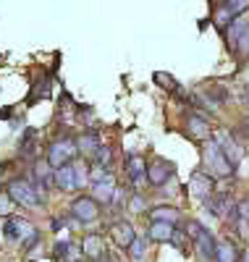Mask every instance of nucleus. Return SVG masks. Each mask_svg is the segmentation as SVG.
Segmentation results:
<instances>
[{
	"instance_id": "obj_31",
	"label": "nucleus",
	"mask_w": 249,
	"mask_h": 262,
	"mask_svg": "<svg viewBox=\"0 0 249 262\" xmlns=\"http://www.w3.org/2000/svg\"><path fill=\"white\" fill-rule=\"evenodd\" d=\"M0 215H8V196L0 194Z\"/></svg>"
},
{
	"instance_id": "obj_32",
	"label": "nucleus",
	"mask_w": 249,
	"mask_h": 262,
	"mask_svg": "<svg viewBox=\"0 0 249 262\" xmlns=\"http://www.w3.org/2000/svg\"><path fill=\"white\" fill-rule=\"evenodd\" d=\"M239 262H249V249H246V252L241 254V259H239Z\"/></svg>"
},
{
	"instance_id": "obj_17",
	"label": "nucleus",
	"mask_w": 249,
	"mask_h": 262,
	"mask_svg": "<svg viewBox=\"0 0 249 262\" xmlns=\"http://www.w3.org/2000/svg\"><path fill=\"white\" fill-rule=\"evenodd\" d=\"M113 194H116V181H113L110 176L95 181V186H92V200H95L97 205H110V202H113Z\"/></svg>"
},
{
	"instance_id": "obj_25",
	"label": "nucleus",
	"mask_w": 249,
	"mask_h": 262,
	"mask_svg": "<svg viewBox=\"0 0 249 262\" xmlns=\"http://www.w3.org/2000/svg\"><path fill=\"white\" fill-rule=\"evenodd\" d=\"M155 81H157V84H163V86H165V90H168L171 95H173V92L178 90V81H176L173 76L163 74V71H157V74H155Z\"/></svg>"
},
{
	"instance_id": "obj_5",
	"label": "nucleus",
	"mask_w": 249,
	"mask_h": 262,
	"mask_svg": "<svg viewBox=\"0 0 249 262\" xmlns=\"http://www.w3.org/2000/svg\"><path fill=\"white\" fill-rule=\"evenodd\" d=\"M215 142L220 144V149H223V155H225V160L231 163V168H236L244 158H246V152H244V147H241V142L231 134V131H225V128H220V134L215 137Z\"/></svg>"
},
{
	"instance_id": "obj_23",
	"label": "nucleus",
	"mask_w": 249,
	"mask_h": 262,
	"mask_svg": "<svg viewBox=\"0 0 249 262\" xmlns=\"http://www.w3.org/2000/svg\"><path fill=\"white\" fill-rule=\"evenodd\" d=\"M144 252H147V236H137L129 247V257L134 259H144Z\"/></svg>"
},
{
	"instance_id": "obj_2",
	"label": "nucleus",
	"mask_w": 249,
	"mask_h": 262,
	"mask_svg": "<svg viewBox=\"0 0 249 262\" xmlns=\"http://www.w3.org/2000/svg\"><path fill=\"white\" fill-rule=\"evenodd\" d=\"M8 200L11 202H16V205H21V207H39V202H42V196L37 194V189L32 186V181H27V179H13L11 184H8Z\"/></svg>"
},
{
	"instance_id": "obj_1",
	"label": "nucleus",
	"mask_w": 249,
	"mask_h": 262,
	"mask_svg": "<svg viewBox=\"0 0 249 262\" xmlns=\"http://www.w3.org/2000/svg\"><path fill=\"white\" fill-rule=\"evenodd\" d=\"M202 170L208 173V176L215 181V179H231L234 176V168L231 163L225 160L220 144L215 142V137H210L205 142V147H202Z\"/></svg>"
},
{
	"instance_id": "obj_13",
	"label": "nucleus",
	"mask_w": 249,
	"mask_h": 262,
	"mask_svg": "<svg viewBox=\"0 0 249 262\" xmlns=\"http://www.w3.org/2000/svg\"><path fill=\"white\" fill-rule=\"evenodd\" d=\"M123 168H126V176L134 186L144 184V173H147V160L142 155H126L123 160Z\"/></svg>"
},
{
	"instance_id": "obj_29",
	"label": "nucleus",
	"mask_w": 249,
	"mask_h": 262,
	"mask_svg": "<svg viewBox=\"0 0 249 262\" xmlns=\"http://www.w3.org/2000/svg\"><path fill=\"white\" fill-rule=\"evenodd\" d=\"M234 217H241V221H249V196L246 200H241L239 205H236V215Z\"/></svg>"
},
{
	"instance_id": "obj_4",
	"label": "nucleus",
	"mask_w": 249,
	"mask_h": 262,
	"mask_svg": "<svg viewBox=\"0 0 249 262\" xmlns=\"http://www.w3.org/2000/svg\"><path fill=\"white\" fill-rule=\"evenodd\" d=\"M202 205L218 217H234L236 215V200H234L231 191H213Z\"/></svg>"
},
{
	"instance_id": "obj_9",
	"label": "nucleus",
	"mask_w": 249,
	"mask_h": 262,
	"mask_svg": "<svg viewBox=\"0 0 249 262\" xmlns=\"http://www.w3.org/2000/svg\"><path fill=\"white\" fill-rule=\"evenodd\" d=\"M71 215L79 223H95L100 217V205L92 200V196H76L71 205Z\"/></svg>"
},
{
	"instance_id": "obj_26",
	"label": "nucleus",
	"mask_w": 249,
	"mask_h": 262,
	"mask_svg": "<svg viewBox=\"0 0 249 262\" xmlns=\"http://www.w3.org/2000/svg\"><path fill=\"white\" fill-rule=\"evenodd\" d=\"M234 50H236V53H239L241 58H249V29H246V32H244V34H241V37L236 39Z\"/></svg>"
},
{
	"instance_id": "obj_18",
	"label": "nucleus",
	"mask_w": 249,
	"mask_h": 262,
	"mask_svg": "<svg viewBox=\"0 0 249 262\" xmlns=\"http://www.w3.org/2000/svg\"><path fill=\"white\" fill-rule=\"evenodd\" d=\"M81 254H84L87 259H102V257H105V242H102V236H100V233L84 236V242H81Z\"/></svg>"
},
{
	"instance_id": "obj_11",
	"label": "nucleus",
	"mask_w": 249,
	"mask_h": 262,
	"mask_svg": "<svg viewBox=\"0 0 249 262\" xmlns=\"http://www.w3.org/2000/svg\"><path fill=\"white\" fill-rule=\"evenodd\" d=\"M108 233H110V238H113V244L121 247V249H129L131 242L137 238V231H134V226H131L129 221H116V223H110Z\"/></svg>"
},
{
	"instance_id": "obj_27",
	"label": "nucleus",
	"mask_w": 249,
	"mask_h": 262,
	"mask_svg": "<svg viewBox=\"0 0 249 262\" xmlns=\"http://www.w3.org/2000/svg\"><path fill=\"white\" fill-rule=\"evenodd\" d=\"M74 170H76V189H81L89 179V168L84 163H74Z\"/></svg>"
},
{
	"instance_id": "obj_10",
	"label": "nucleus",
	"mask_w": 249,
	"mask_h": 262,
	"mask_svg": "<svg viewBox=\"0 0 249 262\" xmlns=\"http://www.w3.org/2000/svg\"><path fill=\"white\" fill-rule=\"evenodd\" d=\"M189 191H192V196L194 200H199V202H205L208 196L215 191V181L208 176L202 168H197V170H192V181H189Z\"/></svg>"
},
{
	"instance_id": "obj_16",
	"label": "nucleus",
	"mask_w": 249,
	"mask_h": 262,
	"mask_svg": "<svg viewBox=\"0 0 249 262\" xmlns=\"http://www.w3.org/2000/svg\"><path fill=\"white\" fill-rule=\"evenodd\" d=\"M53 184H55L60 191H74V189H76V170H74V163L63 165V168H55V170H53Z\"/></svg>"
},
{
	"instance_id": "obj_20",
	"label": "nucleus",
	"mask_w": 249,
	"mask_h": 262,
	"mask_svg": "<svg viewBox=\"0 0 249 262\" xmlns=\"http://www.w3.org/2000/svg\"><path fill=\"white\" fill-rule=\"evenodd\" d=\"M173 228H176V226H168V223H150L147 238H150V242H171Z\"/></svg>"
},
{
	"instance_id": "obj_19",
	"label": "nucleus",
	"mask_w": 249,
	"mask_h": 262,
	"mask_svg": "<svg viewBox=\"0 0 249 262\" xmlns=\"http://www.w3.org/2000/svg\"><path fill=\"white\" fill-rule=\"evenodd\" d=\"M150 221L152 223H168V226H178L181 212L176 207H152L150 210Z\"/></svg>"
},
{
	"instance_id": "obj_30",
	"label": "nucleus",
	"mask_w": 249,
	"mask_h": 262,
	"mask_svg": "<svg viewBox=\"0 0 249 262\" xmlns=\"http://www.w3.org/2000/svg\"><path fill=\"white\" fill-rule=\"evenodd\" d=\"M129 210L131 212H142L144 210V196L142 194H134V200L129 202Z\"/></svg>"
},
{
	"instance_id": "obj_22",
	"label": "nucleus",
	"mask_w": 249,
	"mask_h": 262,
	"mask_svg": "<svg viewBox=\"0 0 249 262\" xmlns=\"http://www.w3.org/2000/svg\"><path fill=\"white\" fill-rule=\"evenodd\" d=\"M249 8V0H225L223 3V11L229 13L231 18H236V16H244V11Z\"/></svg>"
},
{
	"instance_id": "obj_8",
	"label": "nucleus",
	"mask_w": 249,
	"mask_h": 262,
	"mask_svg": "<svg viewBox=\"0 0 249 262\" xmlns=\"http://www.w3.org/2000/svg\"><path fill=\"white\" fill-rule=\"evenodd\" d=\"M3 233L8 242H27L29 236L37 233V228L24 221V217H6V223H3Z\"/></svg>"
},
{
	"instance_id": "obj_33",
	"label": "nucleus",
	"mask_w": 249,
	"mask_h": 262,
	"mask_svg": "<svg viewBox=\"0 0 249 262\" xmlns=\"http://www.w3.org/2000/svg\"><path fill=\"white\" fill-rule=\"evenodd\" d=\"M79 262H81V259H79Z\"/></svg>"
},
{
	"instance_id": "obj_24",
	"label": "nucleus",
	"mask_w": 249,
	"mask_h": 262,
	"mask_svg": "<svg viewBox=\"0 0 249 262\" xmlns=\"http://www.w3.org/2000/svg\"><path fill=\"white\" fill-rule=\"evenodd\" d=\"M186 238H189V236H186V231H181V228L176 226V228H173V233H171V244H173L178 252H184V249H186Z\"/></svg>"
},
{
	"instance_id": "obj_7",
	"label": "nucleus",
	"mask_w": 249,
	"mask_h": 262,
	"mask_svg": "<svg viewBox=\"0 0 249 262\" xmlns=\"http://www.w3.org/2000/svg\"><path fill=\"white\" fill-rule=\"evenodd\" d=\"M186 233H189V242H194V247L205 254L208 259H213V249H215V236L197 221H192L186 226Z\"/></svg>"
},
{
	"instance_id": "obj_3",
	"label": "nucleus",
	"mask_w": 249,
	"mask_h": 262,
	"mask_svg": "<svg viewBox=\"0 0 249 262\" xmlns=\"http://www.w3.org/2000/svg\"><path fill=\"white\" fill-rule=\"evenodd\" d=\"M74 158H76V144H74L71 137L55 139L48 149V165L50 168H63V165L74 163Z\"/></svg>"
},
{
	"instance_id": "obj_21",
	"label": "nucleus",
	"mask_w": 249,
	"mask_h": 262,
	"mask_svg": "<svg viewBox=\"0 0 249 262\" xmlns=\"http://www.w3.org/2000/svg\"><path fill=\"white\" fill-rule=\"evenodd\" d=\"M229 27H231V29H225L223 34L229 37L231 48H234V45H236V39H239V37H241V34H244V32L249 29V21H246V16H236V18L231 21V24H229Z\"/></svg>"
},
{
	"instance_id": "obj_28",
	"label": "nucleus",
	"mask_w": 249,
	"mask_h": 262,
	"mask_svg": "<svg viewBox=\"0 0 249 262\" xmlns=\"http://www.w3.org/2000/svg\"><path fill=\"white\" fill-rule=\"evenodd\" d=\"M234 228H236V233L244 238V242H249V221H241V217H234Z\"/></svg>"
},
{
	"instance_id": "obj_14",
	"label": "nucleus",
	"mask_w": 249,
	"mask_h": 262,
	"mask_svg": "<svg viewBox=\"0 0 249 262\" xmlns=\"http://www.w3.org/2000/svg\"><path fill=\"white\" fill-rule=\"evenodd\" d=\"M186 131H189V137L197 139V142H208V139L213 137L210 123L202 118V116H197V113H192V116L186 118Z\"/></svg>"
},
{
	"instance_id": "obj_15",
	"label": "nucleus",
	"mask_w": 249,
	"mask_h": 262,
	"mask_svg": "<svg viewBox=\"0 0 249 262\" xmlns=\"http://www.w3.org/2000/svg\"><path fill=\"white\" fill-rule=\"evenodd\" d=\"M213 259L215 262H239L241 259V252H239V247L231 242V238H220V242H215Z\"/></svg>"
},
{
	"instance_id": "obj_12",
	"label": "nucleus",
	"mask_w": 249,
	"mask_h": 262,
	"mask_svg": "<svg viewBox=\"0 0 249 262\" xmlns=\"http://www.w3.org/2000/svg\"><path fill=\"white\" fill-rule=\"evenodd\" d=\"M74 144H76V155H84V158H89V160H92V158L97 155V149L102 147L97 131H84V134H79V137L74 139Z\"/></svg>"
},
{
	"instance_id": "obj_6",
	"label": "nucleus",
	"mask_w": 249,
	"mask_h": 262,
	"mask_svg": "<svg viewBox=\"0 0 249 262\" xmlns=\"http://www.w3.org/2000/svg\"><path fill=\"white\" fill-rule=\"evenodd\" d=\"M173 170H176V165H173L171 160H163V158H152V160L147 163L144 181H147L150 186H163V184H168V179L173 176Z\"/></svg>"
}]
</instances>
